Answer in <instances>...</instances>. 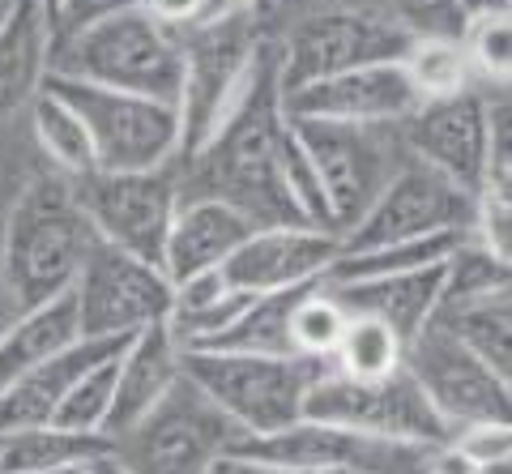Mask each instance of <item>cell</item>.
<instances>
[{
    "label": "cell",
    "instance_id": "cell-1",
    "mask_svg": "<svg viewBox=\"0 0 512 474\" xmlns=\"http://www.w3.org/2000/svg\"><path fill=\"white\" fill-rule=\"evenodd\" d=\"M278 133H282V82H278V35H269L256 52L248 82L205 137L197 154L175 163V180L188 197H218L235 205L252 227L308 223L291 201L278 171Z\"/></svg>",
    "mask_w": 512,
    "mask_h": 474
},
{
    "label": "cell",
    "instance_id": "cell-2",
    "mask_svg": "<svg viewBox=\"0 0 512 474\" xmlns=\"http://www.w3.org/2000/svg\"><path fill=\"white\" fill-rule=\"evenodd\" d=\"M94 231L73 197L69 176L47 167L18 197L0 223V282L13 308H35L73 287Z\"/></svg>",
    "mask_w": 512,
    "mask_h": 474
},
{
    "label": "cell",
    "instance_id": "cell-3",
    "mask_svg": "<svg viewBox=\"0 0 512 474\" xmlns=\"http://www.w3.org/2000/svg\"><path fill=\"white\" fill-rule=\"evenodd\" d=\"M47 73L180 103V86H184L180 30L150 18L141 5L124 9L116 18H103L94 26L73 30V35L52 39Z\"/></svg>",
    "mask_w": 512,
    "mask_h": 474
},
{
    "label": "cell",
    "instance_id": "cell-4",
    "mask_svg": "<svg viewBox=\"0 0 512 474\" xmlns=\"http://www.w3.org/2000/svg\"><path fill=\"white\" fill-rule=\"evenodd\" d=\"M278 5L282 0L180 30L184 86H180V103H175L180 107V158L175 163L197 154L205 146V137L231 112V103L239 99V90L248 82V69L256 52H261V43L274 35Z\"/></svg>",
    "mask_w": 512,
    "mask_h": 474
},
{
    "label": "cell",
    "instance_id": "cell-5",
    "mask_svg": "<svg viewBox=\"0 0 512 474\" xmlns=\"http://www.w3.org/2000/svg\"><path fill=\"white\" fill-rule=\"evenodd\" d=\"M333 359L248 355V351H184V376L244 436L278 432L303 415V398Z\"/></svg>",
    "mask_w": 512,
    "mask_h": 474
},
{
    "label": "cell",
    "instance_id": "cell-6",
    "mask_svg": "<svg viewBox=\"0 0 512 474\" xmlns=\"http://www.w3.org/2000/svg\"><path fill=\"white\" fill-rule=\"evenodd\" d=\"M303 415L389 449H431L453 436V428L436 415V406L427 402V393L406 368L376 376V381H359L329 363L303 398Z\"/></svg>",
    "mask_w": 512,
    "mask_h": 474
},
{
    "label": "cell",
    "instance_id": "cell-7",
    "mask_svg": "<svg viewBox=\"0 0 512 474\" xmlns=\"http://www.w3.org/2000/svg\"><path fill=\"white\" fill-rule=\"evenodd\" d=\"M43 86L82 116L99 171H154L180 158V107L175 103L56 73H47Z\"/></svg>",
    "mask_w": 512,
    "mask_h": 474
},
{
    "label": "cell",
    "instance_id": "cell-8",
    "mask_svg": "<svg viewBox=\"0 0 512 474\" xmlns=\"http://www.w3.org/2000/svg\"><path fill=\"white\" fill-rule=\"evenodd\" d=\"M244 436L205 393L180 376L158 406L133 428L111 436V453L128 474H205L235 440Z\"/></svg>",
    "mask_w": 512,
    "mask_h": 474
},
{
    "label": "cell",
    "instance_id": "cell-9",
    "mask_svg": "<svg viewBox=\"0 0 512 474\" xmlns=\"http://www.w3.org/2000/svg\"><path fill=\"white\" fill-rule=\"evenodd\" d=\"M295 133L308 150L329 205V231L342 235L359 223L384 180L406 163V146L397 124H338V120H303L291 116Z\"/></svg>",
    "mask_w": 512,
    "mask_h": 474
},
{
    "label": "cell",
    "instance_id": "cell-10",
    "mask_svg": "<svg viewBox=\"0 0 512 474\" xmlns=\"http://www.w3.org/2000/svg\"><path fill=\"white\" fill-rule=\"evenodd\" d=\"M410 30L393 18L355 5H325L299 18L286 35H278V82L282 94L295 86L320 82V77L380 65V60H402L410 47Z\"/></svg>",
    "mask_w": 512,
    "mask_h": 474
},
{
    "label": "cell",
    "instance_id": "cell-11",
    "mask_svg": "<svg viewBox=\"0 0 512 474\" xmlns=\"http://www.w3.org/2000/svg\"><path fill=\"white\" fill-rule=\"evenodd\" d=\"M69 184L94 240L163 265L167 227H171L175 201H180L175 163L154 171H90V176H77Z\"/></svg>",
    "mask_w": 512,
    "mask_h": 474
},
{
    "label": "cell",
    "instance_id": "cell-12",
    "mask_svg": "<svg viewBox=\"0 0 512 474\" xmlns=\"http://www.w3.org/2000/svg\"><path fill=\"white\" fill-rule=\"evenodd\" d=\"M73 304L86 338H133L137 329L167 321L171 278L163 265L94 240L73 278Z\"/></svg>",
    "mask_w": 512,
    "mask_h": 474
},
{
    "label": "cell",
    "instance_id": "cell-13",
    "mask_svg": "<svg viewBox=\"0 0 512 474\" xmlns=\"http://www.w3.org/2000/svg\"><path fill=\"white\" fill-rule=\"evenodd\" d=\"M470 193H461L453 180L440 171L406 154V163L393 171L384 188L372 197V205L359 214V223L342 231V248H376V244H397V240H419V235L436 231H470L474 218Z\"/></svg>",
    "mask_w": 512,
    "mask_h": 474
},
{
    "label": "cell",
    "instance_id": "cell-14",
    "mask_svg": "<svg viewBox=\"0 0 512 474\" xmlns=\"http://www.w3.org/2000/svg\"><path fill=\"white\" fill-rule=\"evenodd\" d=\"M402 368L419 381L427 402L448 428H466V423L500 419L512 423V381L491 372L483 359L470 355L457 338H448L440 325H423L406 342Z\"/></svg>",
    "mask_w": 512,
    "mask_h": 474
},
{
    "label": "cell",
    "instance_id": "cell-15",
    "mask_svg": "<svg viewBox=\"0 0 512 474\" xmlns=\"http://www.w3.org/2000/svg\"><path fill=\"white\" fill-rule=\"evenodd\" d=\"M487 86H470L444 99H423L397 124L410 158H419L461 193L478 197L487 188Z\"/></svg>",
    "mask_w": 512,
    "mask_h": 474
},
{
    "label": "cell",
    "instance_id": "cell-16",
    "mask_svg": "<svg viewBox=\"0 0 512 474\" xmlns=\"http://www.w3.org/2000/svg\"><path fill=\"white\" fill-rule=\"evenodd\" d=\"M338 248H342L338 235L316 223L256 227L218 270L227 278V287L248 291V295L295 291V287H308V282L325 278Z\"/></svg>",
    "mask_w": 512,
    "mask_h": 474
},
{
    "label": "cell",
    "instance_id": "cell-17",
    "mask_svg": "<svg viewBox=\"0 0 512 474\" xmlns=\"http://www.w3.org/2000/svg\"><path fill=\"white\" fill-rule=\"evenodd\" d=\"M414 107H419V94H414L402 60L359 65L282 94L286 116L338 124H402Z\"/></svg>",
    "mask_w": 512,
    "mask_h": 474
},
{
    "label": "cell",
    "instance_id": "cell-18",
    "mask_svg": "<svg viewBox=\"0 0 512 474\" xmlns=\"http://www.w3.org/2000/svg\"><path fill=\"white\" fill-rule=\"evenodd\" d=\"M180 376H184V346L175 342L167 321L137 329L116 355V398H111V415L103 432L120 436L124 428H133L150 406L167 398Z\"/></svg>",
    "mask_w": 512,
    "mask_h": 474
},
{
    "label": "cell",
    "instance_id": "cell-19",
    "mask_svg": "<svg viewBox=\"0 0 512 474\" xmlns=\"http://www.w3.org/2000/svg\"><path fill=\"white\" fill-rule=\"evenodd\" d=\"M252 231L256 227L235 210V205L218 201V197L180 193L171 227H167V244H163V274L175 287V282H184L192 274L218 270Z\"/></svg>",
    "mask_w": 512,
    "mask_h": 474
},
{
    "label": "cell",
    "instance_id": "cell-20",
    "mask_svg": "<svg viewBox=\"0 0 512 474\" xmlns=\"http://www.w3.org/2000/svg\"><path fill=\"white\" fill-rule=\"evenodd\" d=\"M128 338H77L52 359H43L39 368H30L18 376L13 385L0 389V432H18V428H35V423H52L60 398L69 393L82 376L120 351Z\"/></svg>",
    "mask_w": 512,
    "mask_h": 474
},
{
    "label": "cell",
    "instance_id": "cell-21",
    "mask_svg": "<svg viewBox=\"0 0 512 474\" xmlns=\"http://www.w3.org/2000/svg\"><path fill=\"white\" fill-rule=\"evenodd\" d=\"M325 287L338 295V304L350 316H372V321L389 325L402 342H410L423 325H431V316H436L444 299V261L423 265V270H406V274L325 282Z\"/></svg>",
    "mask_w": 512,
    "mask_h": 474
},
{
    "label": "cell",
    "instance_id": "cell-22",
    "mask_svg": "<svg viewBox=\"0 0 512 474\" xmlns=\"http://www.w3.org/2000/svg\"><path fill=\"white\" fill-rule=\"evenodd\" d=\"M231 449L239 453H252V457H265V462H278L286 470H372L384 453H389V445H372V440L363 436H350L342 428H329V423L320 419H308L299 415L295 423H286V428L278 432H261V436H239Z\"/></svg>",
    "mask_w": 512,
    "mask_h": 474
},
{
    "label": "cell",
    "instance_id": "cell-23",
    "mask_svg": "<svg viewBox=\"0 0 512 474\" xmlns=\"http://www.w3.org/2000/svg\"><path fill=\"white\" fill-rule=\"evenodd\" d=\"M52 13L47 0H5L0 9V120L22 112L47 82Z\"/></svg>",
    "mask_w": 512,
    "mask_h": 474
},
{
    "label": "cell",
    "instance_id": "cell-24",
    "mask_svg": "<svg viewBox=\"0 0 512 474\" xmlns=\"http://www.w3.org/2000/svg\"><path fill=\"white\" fill-rule=\"evenodd\" d=\"M77 338H82V321H77L73 287L56 299H43L35 308H22L0 334V389L26 376L30 368H39L43 359H52Z\"/></svg>",
    "mask_w": 512,
    "mask_h": 474
},
{
    "label": "cell",
    "instance_id": "cell-25",
    "mask_svg": "<svg viewBox=\"0 0 512 474\" xmlns=\"http://www.w3.org/2000/svg\"><path fill=\"white\" fill-rule=\"evenodd\" d=\"M111 453L107 432H73L60 423L0 432V474H56L69 466H90Z\"/></svg>",
    "mask_w": 512,
    "mask_h": 474
},
{
    "label": "cell",
    "instance_id": "cell-26",
    "mask_svg": "<svg viewBox=\"0 0 512 474\" xmlns=\"http://www.w3.org/2000/svg\"><path fill=\"white\" fill-rule=\"evenodd\" d=\"M431 325H440L448 338H457L470 355H478L491 372L512 381V291L478 295V299H453L440 304Z\"/></svg>",
    "mask_w": 512,
    "mask_h": 474
},
{
    "label": "cell",
    "instance_id": "cell-27",
    "mask_svg": "<svg viewBox=\"0 0 512 474\" xmlns=\"http://www.w3.org/2000/svg\"><path fill=\"white\" fill-rule=\"evenodd\" d=\"M26 120H30V137H35V146L43 150L52 171H60V176H69V180L99 171L82 116H77L60 94H52L43 86L35 99L26 103Z\"/></svg>",
    "mask_w": 512,
    "mask_h": 474
},
{
    "label": "cell",
    "instance_id": "cell-28",
    "mask_svg": "<svg viewBox=\"0 0 512 474\" xmlns=\"http://www.w3.org/2000/svg\"><path fill=\"white\" fill-rule=\"evenodd\" d=\"M312 287V282H308ZM269 291V295H252L244 308H239L235 321L214 334L210 342L192 346V351H248V355H295L291 351V308L295 299L308 291Z\"/></svg>",
    "mask_w": 512,
    "mask_h": 474
},
{
    "label": "cell",
    "instance_id": "cell-29",
    "mask_svg": "<svg viewBox=\"0 0 512 474\" xmlns=\"http://www.w3.org/2000/svg\"><path fill=\"white\" fill-rule=\"evenodd\" d=\"M461 235L466 231H436V235H419V240H397V244H376V248H338V257H333V265L320 282H359V278H380V274L423 270V265L444 261Z\"/></svg>",
    "mask_w": 512,
    "mask_h": 474
},
{
    "label": "cell",
    "instance_id": "cell-30",
    "mask_svg": "<svg viewBox=\"0 0 512 474\" xmlns=\"http://www.w3.org/2000/svg\"><path fill=\"white\" fill-rule=\"evenodd\" d=\"M402 69L410 77L414 94H419V103L478 86L470 60H466V47H461V35L457 39L453 35H414L402 56Z\"/></svg>",
    "mask_w": 512,
    "mask_h": 474
},
{
    "label": "cell",
    "instance_id": "cell-31",
    "mask_svg": "<svg viewBox=\"0 0 512 474\" xmlns=\"http://www.w3.org/2000/svg\"><path fill=\"white\" fill-rule=\"evenodd\" d=\"M350 325V312L338 304L325 282H312L291 308V351L303 359H333Z\"/></svg>",
    "mask_w": 512,
    "mask_h": 474
},
{
    "label": "cell",
    "instance_id": "cell-32",
    "mask_svg": "<svg viewBox=\"0 0 512 474\" xmlns=\"http://www.w3.org/2000/svg\"><path fill=\"white\" fill-rule=\"evenodd\" d=\"M402 351L406 342L389 325L372 321V316H350L338 351H333V368L346 376H359V381H376V376H389L402 368Z\"/></svg>",
    "mask_w": 512,
    "mask_h": 474
},
{
    "label": "cell",
    "instance_id": "cell-33",
    "mask_svg": "<svg viewBox=\"0 0 512 474\" xmlns=\"http://www.w3.org/2000/svg\"><path fill=\"white\" fill-rule=\"evenodd\" d=\"M495 291H512V261L495 257L487 244H478L466 231L453 244V252L444 257V299H478V295H495Z\"/></svg>",
    "mask_w": 512,
    "mask_h": 474
},
{
    "label": "cell",
    "instance_id": "cell-34",
    "mask_svg": "<svg viewBox=\"0 0 512 474\" xmlns=\"http://www.w3.org/2000/svg\"><path fill=\"white\" fill-rule=\"evenodd\" d=\"M461 47L474 69V82L508 90L512 77V13H474L461 22Z\"/></svg>",
    "mask_w": 512,
    "mask_h": 474
},
{
    "label": "cell",
    "instance_id": "cell-35",
    "mask_svg": "<svg viewBox=\"0 0 512 474\" xmlns=\"http://www.w3.org/2000/svg\"><path fill=\"white\" fill-rule=\"evenodd\" d=\"M116 355L103 359V363H94L82 381L64 393L52 423H60V428H73V432H103L107 428L111 398H116Z\"/></svg>",
    "mask_w": 512,
    "mask_h": 474
},
{
    "label": "cell",
    "instance_id": "cell-36",
    "mask_svg": "<svg viewBox=\"0 0 512 474\" xmlns=\"http://www.w3.org/2000/svg\"><path fill=\"white\" fill-rule=\"evenodd\" d=\"M372 13H384L410 35H461V5L457 0H372Z\"/></svg>",
    "mask_w": 512,
    "mask_h": 474
},
{
    "label": "cell",
    "instance_id": "cell-37",
    "mask_svg": "<svg viewBox=\"0 0 512 474\" xmlns=\"http://www.w3.org/2000/svg\"><path fill=\"white\" fill-rule=\"evenodd\" d=\"M448 440H453L478 470L495 466V462H512V423H500V419L466 423V428H457Z\"/></svg>",
    "mask_w": 512,
    "mask_h": 474
},
{
    "label": "cell",
    "instance_id": "cell-38",
    "mask_svg": "<svg viewBox=\"0 0 512 474\" xmlns=\"http://www.w3.org/2000/svg\"><path fill=\"white\" fill-rule=\"evenodd\" d=\"M141 0H52V39L73 35L82 26H94L103 18H116L124 9H137Z\"/></svg>",
    "mask_w": 512,
    "mask_h": 474
},
{
    "label": "cell",
    "instance_id": "cell-39",
    "mask_svg": "<svg viewBox=\"0 0 512 474\" xmlns=\"http://www.w3.org/2000/svg\"><path fill=\"white\" fill-rule=\"evenodd\" d=\"M419 466H423V474H478V466L453 445V440L423 449V453H419Z\"/></svg>",
    "mask_w": 512,
    "mask_h": 474
},
{
    "label": "cell",
    "instance_id": "cell-40",
    "mask_svg": "<svg viewBox=\"0 0 512 474\" xmlns=\"http://www.w3.org/2000/svg\"><path fill=\"white\" fill-rule=\"evenodd\" d=\"M141 9L171 30L197 26V18H201V0H141Z\"/></svg>",
    "mask_w": 512,
    "mask_h": 474
},
{
    "label": "cell",
    "instance_id": "cell-41",
    "mask_svg": "<svg viewBox=\"0 0 512 474\" xmlns=\"http://www.w3.org/2000/svg\"><path fill=\"white\" fill-rule=\"evenodd\" d=\"M205 474H303V470H286V466H278V462H265V457H252V453L227 449V453H222Z\"/></svg>",
    "mask_w": 512,
    "mask_h": 474
},
{
    "label": "cell",
    "instance_id": "cell-42",
    "mask_svg": "<svg viewBox=\"0 0 512 474\" xmlns=\"http://www.w3.org/2000/svg\"><path fill=\"white\" fill-rule=\"evenodd\" d=\"M419 453L423 449H389L372 470H363V474H423Z\"/></svg>",
    "mask_w": 512,
    "mask_h": 474
},
{
    "label": "cell",
    "instance_id": "cell-43",
    "mask_svg": "<svg viewBox=\"0 0 512 474\" xmlns=\"http://www.w3.org/2000/svg\"><path fill=\"white\" fill-rule=\"evenodd\" d=\"M256 5H274V0H201V22H218L227 18V13H244V9H256Z\"/></svg>",
    "mask_w": 512,
    "mask_h": 474
},
{
    "label": "cell",
    "instance_id": "cell-44",
    "mask_svg": "<svg viewBox=\"0 0 512 474\" xmlns=\"http://www.w3.org/2000/svg\"><path fill=\"white\" fill-rule=\"evenodd\" d=\"M461 18H474V13H512V0H457Z\"/></svg>",
    "mask_w": 512,
    "mask_h": 474
},
{
    "label": "cell",
    "instance_id": "cell-45",
    "mask_svg": "<svg viewBox=\"0 0 512 474\" xmlns=\"http://www.w3.org/2000/svg\"><path fill=\"white\" fill-rule=\"evenodd\" d=\"M18 316V308H13V299H9V291H5V282H0V334H5V325Z\"/></svg>",
    "mask_w": 512,
    "mask_h": 474
},
{
    "label": "cell",
    "instance_id": "cell-46",
    "mask_svg": "<svg viewBox=\"0 0 512 474\" xmlns=\"http://www.w3.org/2000/svg\"><path fill=\"white\" fill-rule=\"evenodd\" d=\"M94 474H128L124 470V462L116 453H107V457H99V462H94Z\"/></svg>",
    "mask_w": 512,
    "mask_h": 474
},
{
    "label": "cell",
    "instance_id": "cell-47",
    "mask_svg": "<svg viewBox=\"0 0 512 474\" xmlns=\"http://www.w3.org/2000/svg\"><path fill=\"white\" fill-rule=\"evenodd\" d=\"M478 474H512V462H495V466H483Z\"/></svg>",
    "mask_w": 512,
    "mask_h": 474
},
{
    "label": "cell",
    "instance_id": "cell-48",
    "mask_svg": "<svg viewBox=\"0 0 512 474\" xmlns=\"http://www.w3.org/2000/svg\"><path fill=\"white\" fill-rule=\"evenodd\" d=\"M56 474H94V462H90V466H69V470H56Z\"/></svg>",
    "mask_w": 512,
    "mask_h": 474
},
{
    "label": "cell",
    "instance_id": "cell-49",
    "mask_svg": "<svg viewBox=\"0 0 512 474\" xmlns=\"http://www.w3.org/2000/svg\"><path fill=\"white\" fill-rule=\"evenodd\" d=\"M312 474H355V470H342V466H333V470H312Z\"/></svg>",
    "mask_w": 512,
    "mask_h": 474
},
{
    "label": "cell",
    "instance_id": "cell-50",
    "mask_svg": "<svg viewBox=\"0 0 512 474\" xmlns=\"http://www.w3.org/2000/svg\"><path fill=\"white\" fill-rule=\"evenodd\" d=\"M47 13H52V0H47Z\"/></svg>",
    "mask_w": 512,
    "mask_h": 474
},
{
    "label": "cell",
    "instance_id": "cell-51",
    "mask_svg": "<svg viewBox=\"0 0 512 474\" xmlns=\"http://www.w3.org/2000/svg\"><path fill=\"white\" fill-rule=\"evenodd\" d=\"M316 5H329V0H316Z\"/></svg>",
    "mask_w": 512,
    "mask_h": 474
}]
</instances>
